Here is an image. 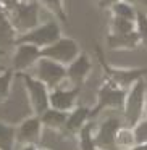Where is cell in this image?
Instances as JSON below:
<instances>
[{
    "label": "cell",
    "instance_id": "obj_1",
    "mask_svg": "<svg viewBox=\"0 0 147 150\" xmlns=\"http://www.w3.org/2000/svg\"><path fill=\"white\" fill-rule=\"evenodd\" d=\"M0 4L16 33V37L42 23L40 5L37 0H0Z\"/></svg>",
    "mask_w": 147,
    "mask_h": 150
},
{
    "label": "cell",
    "instance_id": "obj_2",
    "mask_svg": "<svg viewBox=\"0 0 147 150\" xmlns=\"http://www.w3.org/2000/svg\"><path fill=\"white\" fill-rule=\"evenodd\" d=\"M146 92H147V86H146L144 78L136 81L128 89L123 113H124V121H126V124L129 127H133L144 116V108H146V102H147Z\"/></svg>",
    "mask_w": 147,
    "mask_h": 150
},
{
    "label": "cell",
    "instance_id": "obj_3",
    "mask_svg": "<svg viewBox=\"0 0 147 150\" xmlns=\"http://www.w3.org/2000/svg\"><path fill=\"white\" fill-rule=\"evenodd\" d=\"M62 37V28L60 24L55 21V18L49 21H44L39 26H36L34 29L28 31L26 34H21V36L16 37L15 44H33V45H37L39 49H45L50 44L57 42V40Z\"/></svg>",
    "mask_w": 147,
    "mask_h": 150
},
{
    "label": "cell",
    "instance_id": "obj_4",
    "mask_svg": "<svg viewBox=\"0 0 147 150\" xmlns=\"http://www.w3.org/2000/svg\"><path fill=\"white\" fill-rule=\"evenodd\" d=\"M126 92H128V89L116 86L110 79L107 82H104L97 92L95 107L91 108V118H95L97 115H100L104 110H108V108H115V110L121 108L123 110L124 100H126Z\"/></svg>",
    "mask_w": 147,
    "mask_h": 150
},
{
    "label": "cell",
    "instance_id": "obj_5",
    "mask_svg": "<svg viewBox=\"0 0 147 150\" xmlns=\"http://www.w3.org/2000/svg\"><path fill=\"white\" fill-rule=\"evenodd\" d=\"M18 74L23 79L24 89L28 92V98H29L34 115L40 116L44 111L50 108V89L29 73H18Z\"/></svg>",
    "mask_w": 147,
    "mask_h": 150
},
{
    "label": "cell",
    "instance_id": "obj_6",
    "mask_svg": "<svg viewBox=\"0 0 147 150\" xmlns=\"http://www.w3.org/2000/svg\"><path fill=\"white\" fill-rule=\"evenodd\" d=\"M31 74L39 81H42L52 91V89H57L66 79V66L58 62H53L50 58L40 57L37 63L33 66Z\"/></svg>",
    "mask_w": 147,
    "mask_h": 150
},
{
    "label": "cell",
    "instance_id": "obj_7",
    "mask_svg": "<svg viewBox=\"0 0 147 150\" xmlns=\"http://www.w3.org/2000/svg\"><path fill=\"white\" fill-rule=\"evenodd\" d=\"M79 55H81V49H79L78 42L71 37H63V36L57 42L50 44L49 47L40 49V57L58 62L65 66H68L71 62H75Z\"/></svg>",
    "mask_w": 147,
    "mask_h": 150
},
{
    "label": "cell",
    "instance_id": "obj_8",
    "mask_svg": "<svg viewBox=\"0 0 147 150\" xmlns=\"http://www.w3.org/2000/svg\"><path fill=\"white\" fill-rule=\"evenodd\" d=\"M123 126V121L118 118H107L104 120L94 132V140L99 150H116L115 140H116V132Z\"/></svg>",
    "mask_w": 147,
    "mask_h": 150
},
{
    "label": "cell",
    "instance_id": "obj_9",
    "mask_svg": "<svg viewBox=\"0 0 147 150\" xmlns=\"http://www.w3.org/2000/svg\"><path fill=\"white\" fill-rule=\"evenodd\" d=\"M40 58V49L33 44H15V53H13V71L15 73H24L29 68H33Z\"/></svg>",
    "mask_w": 147,
    "mask_h": 150
},
{
    "label": "cell",
    "instance_id": "obj_10",
    "mask_svg": "<svg viewBox=\"0 0 147 150\" xmlns=\"http://www.w3.org/2000/svg\"><path fill=\"white\" fill-rule=\"evenodd\" d=\"M42 127H44V124L37 115H34L31 118H26L16 127V144H20V145L34 144L36 145L39 142L40 136H42Z\"/></svg>",
    "mask_w": 147,
    "mask_h": 150
},
{
    "label": "cell",
    "instance_id": "obj_11",
    "mask_svg": "<svg viewBox=\"0 0 147 150\" xmlns=\"http://www.w3.org/2000/svg\"><path fill=\"white\" fill-rule=\"evenodd\" d=\"M79 95V86L76 87H57L50 91V107L55 110L70 111L76 107V100Z\"/></svg>",
    "mask_w": 147,
    "mask_h": 150
},
{
    "label": "cell",
    "instance_id": "obj_12",
    "mask_svg": "<svg viewBox=\"0 0 147 150\" xmlns=\"http://www.w3.org/2000/svg\"><path fill=\"white\" fill-rule=\"evenodd\" d=\"M105 69L108 73V79L123 89H129L136 81L142 79L147 74V69L144 68H118L116 69V68H107L105 66Z\"/></svg>",
    "mask_w": 147,
    "mask_h": 150
},
{
    "label": "cell",
    "instance_id": "obj_13",
    "mask_svg": "<svg viewBox=\"0 0 147 150\" xmlns=\"http://www.w3.org/2000/svg\"><path fill=\"white\" fill-rule=\"evenodd\" d=\"M91 69H92V63H91V60H89V57L81 52V55H79L75 62H71L66 66V78H68L75 86H79L89 76Z\"/></svg>",
    "mask_w": 147,
    "mask_h": 150
},
{
    "label": "cell",
    "instance_id": "obj_14",
    "mask_svg": "<svg viewBox=\"0 0 147 150\" xmlns=\"http://www.w3.org/2000/svg\"><path fill=\"white\" fill-rule=\"evenodd\" d=\"M91 120V108L87 107H75L68 113V120H66V126L63 131L68 134H79L81 129L89 123Z\"/></svg>",
    "mask_w": 147,
    "mask_h": 150
},
{
    "label": "cell",
    "instance_id": "obj_15",
    "mask_svg": "<svg viewBox=\"0 0 147 150\" xmlns=\"http://www.w3.org/2000/svg\"><path fill=\"white\" fill-rule=\"evenodd\" d=\"M141 44L139 34L134 31L129 34H108L107 36V47L111 50H129L136 49Z\"/></svg>",
    "mask_w": 147,
    "mask_h": 150
},
{
    "label": "cell",
    "instance_id": "obj_16",
    "mask_svg": "<svg viewBox=\"0 0 147 150\" xmlns=\"http://www.w3.org/2000/svg\"><path fill=\"white\" fill-rule=\"evenodd\" d=\"M40 121H42L44 127H49L53 131H63L66 126V120H68V113L62 110H55L50 107L49 110H45L40 115Z\"/></svg>",
    "mask_w": 147,
    "mask_h": 150
},
{
    "label": "cell",
    "instance_id": "obj_17",
    "mask_svg": "<svg viewBox=\"0 0 147 150\" xmlns=\"http://www.w3.org/2000/svg\"><path fill=\"white\" fill-rule=\"evenodd\" d=\"M15 40H16V33L0 4V49L4 45H11V44L15 45Z\"/></svg>",
    "mask_w": 147,
    "mask_h": 150
},
{
    "label": "cell",
    "instance_id": "obj_18",
    "mask_svg": "<svg viewBox=\"0 0 147 150\" xmlns=\"http://www.w3.org/2000/svg\"><path fill=\"white\" fill-rule=\"evenodd\" d=\"M116 150H131L136 145V139H134L133 127L129 126H121L116 132V140H115Z\"/></svg>",
    "mask_w": 147,
    "mask_h": 150
},
{
    "label": "cell",
    "instance_id": "obj_19",
    "mask_svg": "<svg viewBox=\"0 0 147 150\" xmlns=\"http://www.w3.org/2000/svg\"><path fill=\"white\" fill-rule=\"evenodd\" d=\"M95 123H87L78 134L79 137V150H99L94 140V132H95Z\"/></svg>",
    "mask_w": 147,
    "mask_h": 150
},
{
    "label": "cell",
    "instance_id": "obj_20",
    "mask_svg": "<svg viewBox=\"0 0 147 150\" xmlns=\"http://www.w3.org/2000/svg\"><path fill=\"white\" fill-rule=\"evenodd\" d=\"M37 2L53 18L60 20L62 23H66V11H65V2L63 0H37Z\"/></svg>",
    "mask_w": 147,
    "mask_h": 150
},
{
    "label": "cell",
    "instance_id": "obj_21",
    "mask_svg": "<svg viewBox=\"0 0 147 150\" xmlns=\"http://www.w3.org/2000/svg\"><path fill=\"white\" fill-rule=\"evenodd\" d=\"M110 11H111L113 16L124 18V20H129V21H136V16H137V10H136V7H134V4H129L126 0L111 5Z\"/></svg>",
    "mask_w": 147,
    "mask_h": 150
},
{
    "label": "cell",
    "instance_id": "obj_22",
    "mask_svg": "<svg viewBox=\"0 0 147 150\" xmlns=\"http://www.w3.org/2000/svg\"><path fill=\"white\" fill-rule=\"evenodd\" d=\"M16 142V129L10 124L0 123V150H13Z\"/></svg>",
    "mask_w": 147,
    "mask_h": 150
},
{
    "label": "cell",
    "instance_id": "obj_23",
    "mask_svg": "<svg viewBox=\"0 0 147 150\" xmlns=\"http://www.w3.org/2000/svg\"><path fill=\"white\" fill-rule=\"evenodd\" d=\"M136 31V21H129L124 18H118L111 15L110 18V33L111 34H129Z\"/></svg>",
    "mask_w": 147,
    "mask_h": 150
},
{
    "label": "cell",
    "instance_id": "obj_24",
    "mask_svg": "<svg viewBox=\"0 0 147 150\" xmlns=\"http://www.w3.org/2000/svg\"><path fill=\"white\" fill-rule=\"evenodd\" d=\"M11 79H13V71L7 69V71L0 73V105L4 103L10 95Z\"/></svg>",
    "mask_w": 147,
    "mask_h": 150
},
{
    "label": "cell",
    "instance_id": "obj_25",
    "mask_svg": "<svg viewBox=\"0 0 147 150\" xmlns=\"http://www.w3.org/2000/svg\"><path fill=\"white\" fill-rule=\"evenodd\" d=\"M133 132H134V139H136V145L147 144V116H142L134 124Z\"/></svg>",
    "mask_w": 147,
    "mask_h": 150
},
{
    "label": "cell",
    "instance_id": "obj_26",
    "mask_svg": "<svg viewBox=\"0 0 147 150\" xmlns=\"http://www.w3.org/2000/svg\"><path fill=\"white\" fill-rule=\"evenodd\" d=\"M136 33L139 34L141 44L147 45V13L137 10L136 16Z\"/></svg>",
    "mask_w": 147,
    "mask_h": 150
},
{
    "label": "cell",
    "instance_id": "obj_27",
    "mask_svg": "<svg viewBox=\"0 0 147 150\" xmlns=\"http://www.w3.org/2000/svg\"><path fill=\"white\" fill-rule=\"evenodd\" d=\"M118 2H123V0H99V7H102V8H110L111 5L118 4Z\"/></svg>",
    "mask_w": 147,
    "mask_h": 150
},
{
    "label": "cell",
    "instance_id": "obj_28",
    "mask_svg": "<svg viewBox=\"0 0 147 150\" xmlns=\"http://www.w3.org/2000/svg\"><path fill=\"white\" fill-rule=\"evenodd\" d=\"M20 150H37V147L34 144H26V145H21Z\"/></svg>",
    "mask_w": 147,
    "mask_h": 150
},
{
    "label": "cell",
    "instance_id": "obj_29",
    "mask_svg": "<svg viewBox=\"0 0 147 150\" xmlns=\"http://www.w3.org/2000/svg\"><path fill=\"white\" fill-rule=\"evenodd\" d=\"M131 150H147V144H141V145H134Z\"/></svg>",
    "mask_w": 147,
    "mask_h": 150
},
{
    "label": "cell",
    "instance_id": "obj_30",
    "mask_svg": "<svg viewBox=\"0 0 147 150\" xmlns=\"http://www.w3.org/2000/svg\"><path fill=\"white\" fill-rule=\"evenodd\" d=\"M141 4H142V7L147 10V0H141Z\"/></svg>",
    "mask_w": 147,
    "mask_h": 150
},
{
    "label": "cell",
    "instance_id": "obj_31",
    "mask_svg": "<svg viewBox=\"0 0 147 150\" xmlns=\"http://www.w3.org/2000/svg\"><path fill=\"white\" fill-rule=\"evenodd\" d=\"M37 150H50V149H47V147H37Z\"/></svg>",
    "mask_w": 147,
    "mask_h": 150
},
{
    "label": "cell",
    "instance_id": "obj_32",
    "mask_svg": "<svg viewBox=\"0 0 147 150\" xmlns=\"http://www.w3.org/2000/svg\"><path fill=\"white\" fill-rule=\"evenodd\" d=\"M144 116H147V102H146V108H144Z\"/></svg>",
    "mask_w": 147,
    "mask_h": 150
},
{
    "label": "cell",
    "instance_id": "obj_33",
    "mask_svg": "<svg viewBox=\"0 0 147 150\" xmlns=\"http://www.w3.org/2000/svg\"><path fill=\"white\" fill-rule=\"evenodd\" d=\"M126 2H129V4H136V2H139V0H126Z\"/></svg>",
    "mask_w": 147,
    "mask_h": 150
},
{
    "label": "cell",
    "instance_id": "obj_34",
    "mask_svg": "<svg viewBox=\"0 0 147 150\" xmlns=\"http://www.w3.org/2000/svg\"><path fill=\"white\" fill-rule=\"evenodd\" d=\"M4 71H7V69H5V68H4V66L0 65V73H4Z\"/></svg>",
    "mask_w": 147,
    "mask_h": 150
},
{
    "label": "cell",
    "instance_id": "obj_35",
    "mask_svg": "<svg viewBox=\"0 0 147 150\" xmlns=\"http://www.w3.org/2000/svg\"><path fill=\"white\" fill-rule=\"evenodd\" d=\"M4 53H5V50H4V49H0V57L4 55Z\"/></svg>",
    "mask_w": 147,
    "mask_h": 150
},
{
    "label": "cell",
    "instance_id": "obj_36",
    "mask_svg": "<svg viewBox=\"0 0 147 150\" xmlns=\"http://www.w3.org/2000/svg\"><path fill=\"white\" fill-rule=\"evenodd\" d=\"M97 2H99V0H97Z\"/></svg>",
    "mask_w": 147,
    "mask_h": 150
}]
</instances>
